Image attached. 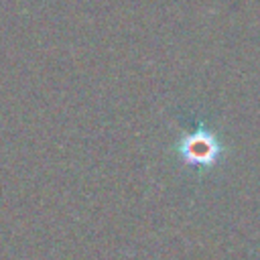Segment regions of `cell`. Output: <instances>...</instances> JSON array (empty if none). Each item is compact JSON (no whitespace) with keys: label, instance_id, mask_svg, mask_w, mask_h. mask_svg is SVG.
Wrapping results in <instances>:
<instances>
[{"label":"cell","instance_id":"1","mask_svg":"<svg viewBox=\"0 0 260 260\" xmlns=\"http://www.w3.org/2000/svg\"><path fill=\"white\" fill-rule=\"evenodd\" d=\"M175 152L185 167L197 173H207L223 160L225 144L215 128L207 126L205 120H195L181 130V136L175 142Z\"/></svg>","mask_w":260,"mask_h":260}]
</instances>
